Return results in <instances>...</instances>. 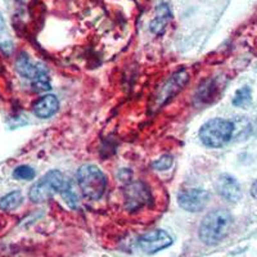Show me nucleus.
Segmentation results:
<instances>
[{"mask_svg": "<svg viewBox=\"0 0 257 257\" xmlns=\"http://www.w3.org/2000/svg\"><path fill=\"white\" fill-rule=\"evenodd\" d=\"M233 224L228 210H215L206 215L199 225V239L206 244H216L226 237Z\"/></svg>", "mask_w": 257, "mask_h": 257, "instance_id": "nucleus-1", "label": "nucleus"}, {"mask_svg": "<svg viewBox=\"0 0 257 257\" xmlns=\"http://www.w3.org/2000/svg\"><path fill=\"white\" fill-rule=\"evenodd\" d=\"M76 180L84 197L94 201L102 198L107 188V178L104 173L99 167L91 164L82 165L77 170Z\"/></svg>", "mask_w": 257, "mask_h": 257, "instance_id": "nucleus-2", "label": "nucleus"}, {"mask_svg": "<svg viewBox=\"0 0 257 257\" xmlns=\"http://www.w3.org/2000/svg\"><path fill=\"white\" fill-rule=\"evenodd\" d=\"M234 134V123L224 118H212L199 130V139L208 148H221Z\"/></svg>", "mask_w": 257, "mask_h": 257, "instance_id": "nucleus-3", "label": "nucleus"}, {"mask_svg": "<svg viewBox=\"0 0 257 257\" xmlns=\"http://www.w3.org/2000/svg\"><path fill=\"white\" fill-rule=\"evenodd\" d=\"M16 70L21 76L31 81L32 90L43 93L50 89L48 71L43 64H35L27 53H21L16 61Z\"/></svg>", "mask_w": 257, "mask_h": 257, "instance_id": "nucleus-4", "label": "nucleus"}, {"mask_svg": "<svg viewBox=\"0 0 257 257\" xmlns=\"http://www.w3.org/2000/svg\"><path fill=\"white\" fill-rule=\"evenodd\" d=\"M64 181L66 179L61 171L52 170L32 185L29 193L30 199L35 203H43V202L49 201L54 194L61 192Z\"/></svg>", "mask_w": 257, "mask_h": 257, "instance_id": "nucleus-5", "label": "nucleus"}, {"mask_svg": "<svg viewBox=\"0 0 257 257\" xmlns=\"http://www.w3.org/2000/svg\"><path fill=\"white\" fill-rule=\"evenodd\" d=\"M125 206L127 210L137 211L146 205H151L152 193L143 181H133L123 190Z\"/></svg>", "mask_w": 257, "mask_h": 257, "instance_id": "nucleus-6", "label": "nucleus"}, {"mask_svg": "<svg viewBox=\"0 0 257 257\" xmlns=\"http://www.w3.org/2000/svg\"><path fill=\"white\" fill-rule=\"evenodd\" d=\"M208 201H210V194L207 190L199 188L183 190L178 194L179 206L188 212H199L207 206Z\"/></svg>", "mask_w": 257, "mask_h": 257, "instance_id": "nucleus-7", "label": "nucleus"}, {"mask_svg": "<svg viewBox=\"0 0 257 257\" xmlns=\"http://www.w3.org/2000/svg\"><path fill=\"white\" fill-rule=\"evenodd\" d=\"M173 244V238L165 230H153L144 234L139 239V247L146 253L153 254Z\"/></svg>", "mask_w": 257, "mask_h": 257, "instance_id": "nucleus-8", "label": "nucleus"}, {"mask_svg": "<svg viewBox=\"0 0 257 257\" xmlns=\"http://www.w3.org/2000/svg\"><path fill=\"white\" fill-rule=\"evenodd\" d=\"M215 188H216L217 194L229 202H238L242 198L243 193L240 184L238 183L237 179L233 178L229 174H222V175H220L217 178Z\"/></svg>", "mask_w": 257, "mask_h": 257, "instance_id": "nucleus-9", "label": "nucleus"}, {"mask_svg": "<svg viewBox=\"0 0 257 257\" xmlns=\"http://www.w3.org/2000/svg\"><path fill=\"white\" fill-rule=\"evenodd\" d=\"M188 79H189V76H188V73L185 72L184 70L176 72L175 75L164 85V88L161 89V94L157 98L158 103L162 104V103H165L166 100L171 99L174 95H176L181 89L184 88V85L188 82Z\"/></svg>", "mask_w": 257, "mask_h": 257, "instance_id": "nucleus-10", "label": "nucleus"}, {"mask_svg": "<svg viewBox=\"0 0 257 257\" xmlns=\"http://www.w3.org/2000/svg\"><path fill=\"white\" fill-rule=\"evenodd\" d=\"M58 99L52 94H48V95H44L43 98L36 100L34 107H32V112L39 118H49L58 111Z\"/></svg>", "mask_w": 257, "mask_h": 257, "instance_id": "nucleus-11", "label": "nucleus"}, {"mask_svg": "<svg viewBox=\"0 0 257 257\" xmlns=\"http://www.w3.org/2000/svg\"><path fill=\"white\" fill-rule=\"evenodd\" d=\"M171 20H173V11H171L169 4H160L157 7V11H156L155 20L151 22V31L156 34V35L164 34L167 22Z\"/></svg>", "mask_w": 257, "mask_h": 257, "instance_id": "nucleus-12", "label": "nucleus"}, {"mask_svg": "<svg viewBox=\"0 0 257 257\" xmlns=\"http://www.w3.org/2000/svg\"><path fill=\"white\" fill-rule=\"evenodd\" d=\"M59 194L62 196L63 201L67 203V206H70L71 208L77 207V205H79V194H77L76 188H75L72 181L66 179L63 188L59 192Z\"/></svg>", "mask_w": 257, "mask_h": 257, "instance_id": "nucleus-13", "label": "nucleus"}, {"mask_svg": "<svg viewBox=\"0 0 257 257\" xmlns=\"http://www.w3.org/2000/svg\"><path fill=\"white\" fill-rule=\"evenodd\" d=\"M24 202V196L20 190H15V192H11L8 194L0 199V208L3 211H13L16 208L20 207Z\"/></svg>", "mask_w": 257, "mask_h": 257, "instance_id": "nucleus-14", "label": "nucleus"}, {"mask_svg": "<svg viewBox=\"0 0 257 257\" xmlns=\"http://www.w3.org/2000/svg\"><path fill=\"white\" fill-rule=\"evenodd\" d=\"M0 50L7 56H9L13 52V41L9 36L8 31H7L6 20L2 16V13H0Z\"/></svg>", "mask_w": 257, "mask_h": 257, "instance_id": "nucleus-15", "label": "nucleus"}, {"mask_svg": "<svg viewBox=\"0 0 257 257\" xmlns=\"http://www.w3.org/2000/svg\"><path fill=\"white\" fill-rule=\"evenodd\" d=\"M252 102V91L248 86H243L238 89L233 98V105L235 107H245Z\"/></svg>", "mask_w": 257, "mask_h": 257, "instance_id": "nucleus-16", "label": "nucleus"}, {"mask_svg": "<svg viewBox=\"0 0 257 257\" xmlns=\"http://www.w3.org/2000/svg\"><path fill=\"white\" fill-rule=\"evenodd\" d=\"M36 173L35 170L32 169L31 166H27V165H21V166L16 167L15 171H13V178L17 179V180H32L35 178Z\"/></svg>", "mask_w": 257, "mask_h": 257, "instance_id": "nucleus-17", "label": "nucleus"}, {"mask_svg": "<svg viewBox=\"0 0 257 257\" xmlns=\"http://www.w3.org/2000/svg\"><path fill=\"white\" fill-rule=\"evenodd\" d=\"M173 164H174L173 156L164 155V156H161L160 158H157V160L152 164V166L153 169L157 170V171H166V170H169L170 167L173 166Z\"/></svg>", "mask_w": 257, "mask_h": 257, "instance_id": "nucleus-18", "label": "nucleus"}, {"mask_svg": "<svg viewBox=\"0 0 257 257\" xmlns=\"http://www.w3.org/2000/svg\"><path fill=\"white\" fill-rule=\"evenodd\" d=\"M251 194H252V197H253V198L257 199V180L254 181L253 184H252V187H251Z\"/></svg>", "mask_w": 257, "mask_h": 257, "instance_id": "nucleus-19", "label": "nucleus"}, {"mask_svg": "<svg viewBox=\"0 0 257 257\" xmlns=\"http://www.w3.org/2000/svg\"><path fill=\"white\" fill-rule=\"evenodd\" d=\"M18 2H24V0H18Z\"/></svg>", "mask_w": 257, "mask_h": 257, "instance_id": "nucleus-20", "label": "nucleus"}]
</instances>
